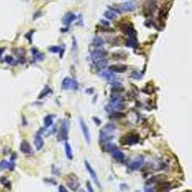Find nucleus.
<instances>
[{
  "label": "nucleus",
  "mask_w": 192,
  "mask_h": 192,
  "mask_svg": "<svg viewBox=\"0 0 192 192\" xmlns=\"http://www.w3.org/2000/svg\"><path fill=\"white\" fill-rule=\"evenodd\" d=\"M135 9H136V5L133 1L122 3L120 5V11L122 12H134L135 11Z\"/></svg>",
  "instance_id": "nucleus-9"
},
{
  "label": "nucleus",
  "mask_w": 192,
  "mask_h": 192,
  "mask_svg": "<svg viewBox=\"0 0 192 192\" xmlns=\"http://www.w3.org/2000/svg\"><path fill=\"white\" fill-rule=\"evenodd\" d=\"M100 23H101L102 25H104L105 27H109V26H110V22H109V21L105 20V19H101V20H100Z\"/></svg>",
  "instance_id": "nucleus-33"
},
{
  "label": "nucleus",
  "mask_w": 192,
  "mask_h": 192,
  "mask_svg": "<svg viewBox=\"0 0 192 192\" xmlns=\"http://www.w3.org/2000/svg\"><path fill=\"white\" fill-rule=\"evenodd\" d=\"M68 129H69V123H68V121H66V120H63L62 127H61V131H60L59 140H66L67 139Z\"/></svg>",
  "instance_id": "nucleus-4"
},
{
  "label": "nucleus",
  "mask_w": 192,
  "mask_h": 192,
  "mask_svg": "<svg viewBox=\"0 0 192 192\" xmlns=\"http://www.w3.org/2000/svg\"><path fill=\"white\" fill-rule=\"evenodd\" d=\"M65 155L67 157V159L68 160H72V159H73V153H72V149H71V146H70L68 142H65Z\"/></svg>",
  "instance_id": "nucleus-17"
},
{
  "label": "nucleus",
  "mask_w": 192,
  "mask_h": 192,
  "mask_svg": "<svg viewBox=\"0 0 192 192\" xmlns=\"http://www.w3.org/2000/svg\"><path fill=\"white\" fill-rule=\"evenodd\" d=\"M4 52V48H0V56H1V54Z\"/></svg>",
  "instance_id": "nucleus-40"
},
{
  "label": "nucleus",
  "mask_w": 192,
  "mask_h": 192,
  "mask_svg": "<svg viewBox=\"0 0 192 192\" xmlns=\"http://www.w3.org/2000/svg\"><path fill=\"white\" fill-rule=\"evenodd\" d=\"M138 140H139V136L138 134L129 133L122 136L120 138V142L123 145H133V144L138 143Z\"/></svg>",
  "instance_id": "nucleus-1"
},
{
  "label": "nucleus",
  "mask_w": 192,
  "mask_h": 192,
  "mask_svg": "<svg viewBox=\"0 0 192 192\" xmlns=\"http://www.w3.org/2000/svg\"><path fill=\"white\" fill-rule=\"evenodd\" d=\"M85 166H86L87 171L88 172L89 175H90V177H91V179L93 180V182H95V185L98 187H99V188H101V185H100V182H99V179H98L97 174H96V172L94 171V170H93V168L91 167V165L88 163V161L85 160Z\"/></svg>",
  "instance_id": "nucleus-3"
},
{
  "label": "nucleus",
  "mask_w": 192,
  "mask_h": 192,
  "mask_svg": "<svg viewBox=\"0 0 192 192\" xmlns=\"http://www.w3.org/2000/svg\"><path fill=\"white\" fill-rule=\"evenodd\" d=\"M59 192H68V191L63 185H60L59 186Z\"/></svg>",
  "instance_id": "nucleus-35"
},
{
  "label": "nucleus",
  "mask_w": 192,
  "mask_h": 192,
  "mask_svg": "<svg viewBox=\"0 0 192 192\" xmlns=\"http://www.w3.org/2000/svg\"><path fill=\"white\" fill-rule=\"evenodd\" d=\"M132 77H133V78L139 79L140 77H141V75H139V74H138V72H134V73L132 74Z\"/></svg>",
  "instance_id": "nucleus-36"
},
{
  "label": "nucleus",
  "mask_w": 192,
  "mask_h": 192,
  "mask_svg": "<svg viewBox=\"0 0 192 192\" xmlns=\"http://www.w3.org/2000/svg\"><path fill=\"white\" fill-rule=\"evenodd\" d=\"M109 9H110V12H113V13H118V14H120V13H122V12H120V10L115 9V8H113V7H109Z\"/></svg>",
  "instance_id": "nucleus-34"
},
{
  "label": "nucleus",
  "mask_w": 192,
  "mask_h": 192,
  "mask_svg": "<svg viewBox=\"0 0 192 192\" xmlns=\"http://www.w3.org/2000/svg\"><path fill=\"white\" fill-rule=\"evenodd\" d=\"M5 61L7 63H9V65H13V63H15V60L13 57H10V56H7L6 59H5Z\"/></svg>",
  "instance_id": "nucleus-31"
},
{
  "label": "nucleus",
  "mask_w": 192,
  "mask_h": 192,
  "mask_svg": "<svg viewBox=\"0 0 192 192\" xmlns=\"http://www.w3.org/2000/svg\"><path fill=\"white\" fill-rule=\"evenodd\" d=\"M107 51L104 50V49H97V50H94L93 52L91 53V58L92 60H94V61H99V60H103L107 57Z\"/></svg>",
  "instance_id": "nucleus-7"
},
{
  "label": "nucleus",
  "mask_w": 192,
  "mask_h": 192,
  "mask_svg": "<svg viewBox=\"0 0 192 192\" xmlns=\"http://www.w3.org/2000/svg\"><path fill=\"white\" fill-rule=\"evenodd\" d=\"M44 180L46 181V182H51L52 185H56V182H53V180H51V179H44Z\"/></svg>",
  "instance_id": "nucleus-38"
},
{
  "label": "nucleus",
  "mask_w": 192,
  "mask_h": 192,
  "mask_svg": "<svg viewBox=\"0 0 192 192\" xmlns=\"http://www.w3.org/2000/svg\"><path fill=\"white\" fill-rule=\"evenodd\" d=\"M51 92H52V90H51V88H50L48 86H45L44 88H43V90H42V91L40 93V94H38V99H41V98L47 96L48 94H50Z\"/></svg>",
  "instance_id": "nucleus-22"
},
{
  "label": "nucleus",
  "mask_w": 192,
  "mask_h": 192,
  "mask_svg": "<svg viewBox=\"0 0 192 192\" xmlns=\"http://www.w3.org/2000/svg\"><path fill=\"white\" fill-rule=\"evenodd\" d=\"M120 29L123 34L129 36L130 38H135L136 37V31L135 30L134 26L130 23H123L120 25Z\"/></svg>",
  "instance_id": "nucleus-2"
},
{
  "label": "nucleus",
  "mask_w": 192,
  "mask_h": 192,
  "mask_svg": "<svg viewBox=\"0 0 192 192\" xmlns=\"http://www.w3.org/2000/svg\"><path fill=\"white\" fill-rule=\"evenodd\" d=\"M44 126L46 128H48L50 127L51 125L53 124V117H52V115H46V116L44 117Z\"/></svg>",
  "instance_id": "nucleus-25"
},
{
  "label": "nucleus",
  "mask_w": 192,
  "mask_h": 192,
  "mask_svg": "<svg viewBox=\"0 0 192 192\" xmlns=\"http://www.w3.org/2000/svg\"><path fill=\"white\" fill-rule=\"evenodd\" d=\"M144 192H155V191H154L152 188H146V190H145Z\"/></svg>",
  "instance_id": "nucleus-39"
},
{
  "label": "nucleus",
  "mask_w": 192,
  "mask_h": 192,
  "mask_svg": "<svg viewBox=\"0 0 192 192\" xmlns=\"http://www.w3.org/2000/svg\"><path fill=\"white\" fill-rule=\"evenodd\" d=\"M109 70L113 71V73H122L127 70V65H113L109 67Z\"/></svg>",
  "instance_id": "nucleus-12"
},
{
  "label": "nucleus",
  "mask_w": 192,
  "mask_h": 192,
  "mask_svg": "<svg viewBox=\"0 0 192 192\" xmlns=\"http://www.w3.org/2000/svg\"><path fill=\"white\" fill-rule=\"evenodd\" d=\"M104 40L102 38H99V37H95L92 40V44L96 46V47H100V46L104 45Z\"/></svg>",
  "instance_id": "nucleus-21"
},
{
  "label": "nucleus",
  "mask_w": 192,
  "mask_h": 192,
  "mask_svg": "<svg viewBox=\"0 0 192 192\" xmlns=\"http://www.w3.org/2000/svg\"><path fill=\"white\" fill-rule=\"evenodd\" d=\"M126 45L129 46V47H132V48L135 49L136 48V45H138V41H136V38H130L129 40H127Z\"/></svg>",
  "instance_id": "nucleus-19"
},
{
  "label": "nucleus",
  "mask_w": 192,
  "mask_h": 192,
  "mask_svg": "<svg viewBox=\"0 0 192 192\" xmlns=\"http://www.w3.org/2000/svg\"><path fill=\"white\" fill-rule=\"evenodd\" d=\"M143 163H144V157L142 156H139L138 157H135L134 160H132L128 166H129V168L131 170H138L141 167Z\"/></svg>",
  "instance_id": "nucleus-5"
},
{
  "label": "nucleus",
  "mask_w": 192,
  "mask_h": 192,
  "mask_svg": "<svg viewBox=\"0 0 192 192\" xmlns=\"http://www.w3.org/2000/svg\"><path fill=\"white\" fill-rule=\"evenodd\" d=\"M92 119H93V121L95 122L96 125H100L101 124V121L99 120V118H98V117H93Z\"/></svg>",
  "instance_id": "nucleus-37"
},
{
  "label": "nucleus",
  "mask_w": 192,
  "mask_h": 192,
  "mask_svg": "<svg viewBox=\"0 0 192 192\" xmlns=\"http://www.w3.org/2000/svg\"><path fill=\"white\" fill-rule=\"evenodd\" d=\"M42 14H41V12L40 11H37L36 13H35V15H34V16H33V19L34 20H36L38 18H40V16Z\"/></svg>",
  "instance_id": "nucleus-32"
},
{
  "label": "nucleus",
  "mask_w": 192,
  "mask_h": 192,
  "mask_svg": "<svg viewBox=\"0 0 192 192\" xmlns=\"http://www.w3.org/2000/svg\"><path fill=\"white\" fill-rule=\"evenodd\" d=\"M32 54H33V56L35 57V59L38 60V61H42L43 58H44V55L42 53L38 52V50L37 48H33L32 49Z\"/></svg>",
  "instance_id": "nucleus-18"
},
{
  "label": "nucleus",
  "mask_w": 192,
  "mask_h": 192,
  "mask_svg": "<svg viewBox=\"0 0 192 192\" xmlns=\"http://www.w3.org/2000/svg\"><path fill=\"white\" fill-rule=\"evenodd\" d=\"M115 130V126L113 124H107L104 128H103V130H102V132L105 134H110V133H112V132H113Z\"/></svg>",
  "instance_id": "nucleus-24"
},
{
  "label": "nucleus",
  "mask_w": 192,
  "mask_h": 192,
  "mask_svg": "<svg viewBox=\"0 0 192 192\" xmlns=\"http://www.w3.org/2000/svg\"><path fill=\"white\" fill-rule=\"evenodd\" d=\"M9 165H10V163H7L6 160H2L1 163H0V170H3L5 168H9Z\"/></svg>",
  "instance_id": "nucleus-30"
},
{
  "label": "nucleus",
  "mask_w": 192,
  "mask_h": 192,
  "mask_svg": "<svg viewBox=\"0 0 192 192\" xmlns=\"http://www.w3.org/2000/svg\"><path fill=\"white\" fill-rule=\"evenodd\" d=\"M48 50L50 51L51 53H60V52H62V51H63V49L58 45L57 46L56 45H55V46H50V47L48 48Z\"/></svg>",
  "instance_id": "nucleus-28"
},
{
  "label": "nucleus",
  "mask_w": 192,
  "mask_h": 192,
  "mask_svg": "<svg viewBox=\"0 0 192 192\" xmlns=\"http://www.w3.org/2000/svg\"><path fill=\"white\" fill-rule=\"evenodd\" d=\"M108 65V62H107V60L103 59V60H99V61L96 62V66L98 68H104Z\"/></svg>",
  "instance_id": "nucleus-26"
},
{
  "label": "nucleus",
  "mask_w": 192,
  "mask_h": 192,
  "mask_svg": "<svg viewBox=\"0 0 192 192\" xmlns=\"http://www.w3.org/2000/svg\"><path fill=\"white\" fill-rule=\"evenodd\" d=\"M123 117H125V113H120V112H113V113H110L109 115V118L112 120H116V119H121Z\"/></svg>",
  "instance_id": "nucleus-16"
},
{
  "label": "nucleus",
  "mask_w": 192,
  "mask_h": 192,
  "mask_svg": "<svg viewBox=\"0 0 192 192\" xmlns=\"http://www.w3.org/2000/svg\"><path fill=\"white\" fill-rule=\"evenodd\" d=\"M34 143H35V146L37 148V150H40V149L43 147V138L40 134H37L35 136V139H34Z\"/></svg>",
  "instance_id": "nucleus-14"
},
{
  "label": "nucleus",
  "mask_w": 192,
  "mask_h": 192,
  "mask_svg": "<svg viewBox=\"0 0 192 192\" xmlns=\"http://www.w3.org/2000/svg\"><path fill=\"white\" fill-rule=\"evenodd\" d=\"M110 154H112L113 159L115 160H117V161H123V160H124V159H125V155L123 154V152L120 151L117 148L113 149V150L110 152Z\"/></svg>",
  "instance_id": "nucleus-11"
},
{
  "label": "nucleus",
  "mask_w": 192,
  "mask_h": 192,
  "mask_svg": "<svg viewBox=\"0 0 192 192\" xmlns=\"http://www.w3.org/2000/svg\"><path fill=\"white\" fill-rule=\"evenodd\" d=\"M69 176L71 179L70 180H68L67 179V181H66L67 185H68V187H70L73 191H77L80 187V182L78 181V179H77L75 176H73V175H69Z\"/></svg>",
  "instance_id": "nucleus-8"
},
{
  "label": "nucleus",
  "mask_w": 192,
  "mask_h": 192,
  "mask_svg": "<svg viewBox=\"0 0 192 192\" xmlns=\"http://www.w3.org/2000/svg\"><path fill=\"white\" fill-rule=\"evenodd\" d=\"M72 88L73 90H77V89L79 88L78 82H77V81L74 80V79H71V83H70V88Z\"/></svg>",
  "instance_id": "nucleus-29"
},
{
  "label": "nucleus",
  "mask_w": 192,
  "mask_h": 192,
  "mask_svg": "<svg viewBox=\"0 0 192 192\" xmlns=\"http://www.w3.org/2000/svg\"><path fill=\"white\" fill-rule=\"evenodd\" d=\"M80 126H81V129H82L85 139H86V141L89 144L90 143V133H89L88 127L87 126V124L84 121V119H82V118H80Z\"/></svg>",
  "instance_id": "nucleus-6"
},
{
  "label": "nucleus",
  "mask_w": 192,
  "mask_h": 192,
  "mask_svg": "<svg viewBox=\"0 0 192 192\" xmlns=\"http://www.w3.org/2000/svg\"><path fill=\"white\" fill-rule=\"evenodd\" d=\"M20 150H21V152H22V153L26 154V155L32 153V148H31L30 144L26 141V140H23V141L21 142V144H20Z\"/></svg>",
  "instance_id": "nucleus-15"
},
{
  "label": "nucleus",
  "mask_w": 192,
  "mask_h": 192,
  "mask_svg": "<svg viewBox=\"0 0 192 192\" xmlns=\"http://www.w3.org/2000/svg\"><path fill=\"white\" fill-rule=\"evenodd\" d=\"M76 18H77V16H76V15L74 14V13L68 12V13H66L65 15H63V18L62 19V22L65 25H69V24H71L72 22H73Z\"/></svg>",
  "instance_id": "nucleus-10"
},
{
  "label": "nucleus",
  "mask_w": 192,
  "mask_h": 192,
  "mask_svg": "<svg viewBox=\"0 0 192 192\" xmlns=\"http://www.w3.org/2000/svg\"><path fill=\"white\" fill-rule=\"evenodd\" d=\"M101 76L104 77V78H106L107 80H108L109 83H112V82H113V81L116 80V79H115L114 73H113V71H110V70L102 71V72H101Z\"/></svg>",
  "instance_id": "nucleus-13"
},
{
  "label": "nucleus",
  "mask_w": 192,
  "mask_h": 192,
  "mask_svg": "<svg viewBox=\"0 0 192 192\" xmlns=\"http://www.w3.org/2000/svg\"><path fill=\"white\" fill-rule=\"evenodd\" d=\"M159 189L160 190V192H168L171 189V185L168 182H161L159 185Z\"/></svg>",
  "instance_id": "nucleus-20"
},
{
  "label": "nucleus",
  "mask_w": 192,
  "mask_h": 192,
  "mask_svg": "<svg viewBox=\"0 0 192 192\" xmlns=\"http://www.w3.org/2000/svg\"><path fill=\"white\" fill-rule=\"evenodd\" d=\"M104 15H105V18H107L108 19H110V20H113V19H115V18H116V15H115L114 13L110 12V11L105 12Z\"/></svg>",
  "instance_id": "nucleus-27"
},
{
  "label": "nucleus",
  "mask_w": 192,
  "mask_h": 192,
  "mask_svg": "<svg viewBox=\"0 0 192 192\" xmlns=\"http://www.w3.org/2000/svg\"><path fill=\"white\" fill-rule=\"evenodd\" d=\"M70 83H71V78L65 77L62 82V88L63 89H68L70 88Z\"/></svg>",
  "instance_id": "nucleus-23"
}]
</instances>
